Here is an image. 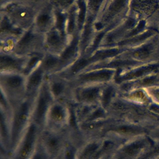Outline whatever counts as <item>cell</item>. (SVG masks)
I'll list each match as a JSON object with an SVG mask.
<instances>
[{
  "label": "cell",
  "mask_w": 159,
  "mask_h": 159,
  "mask_svg": "<svg viewBox=\"0 0 159 159\" xmlns=\"http://www.w3.org/2000/svg\"><path fill=\"white\" fill-rule=\"evenodd\" d=\"M36 95L26 96L13 108L11 116L10 137V151L12 153L16 148L26 129L32 121L34 103Z\"/></svg>",
  "instance_id": "cell-1"
},
{
  "label": "cell",
  "mask_w": 159,
  "mask_h": 159,
  "mask_svg": "<svg viewBox=\"0 0 159 159\" xmlns=\"http://www.w3.org/2000/svg\"><path fill=\"white\" fill-rule=\"evenodd\" d=\"M1 92L13 108L27 96V75L21 72L1 71Z\"/></svg>",
  "instance_id": "cell-2"
},
{
  "label": "cell",
  "mask_w": 159,
  "mask_h": 159,
  "mask_svg": "<svg viewBox=\"0 0 159 159\" xmlns=\"http://www.w3.org/2000/svg\"><path fill=\"white\" fill-rule=\"evenodd\" d=\"M72 115L71 104L63 101H53L47 113L44 129L68 130L71 127Z\"/></svg>",
  "instance_id": "cell-3"
},
{
  "label": "cell",
  "mask_w": 159,
  "mask_h": 159,
  "mask_svg": "<svg viewBox=\"0 0 159 159\" xmlns=\"http://www.w3.org/2000/svg\"><path fill=\"white\" fill-rule=\"evenodd\" d=\"M147 134L125 140L110 159H139L153 143Z\"/></svg>",
  "instance_id": "cell-4"
},
{
  "label": "cell",
  "mask_w": 159,
  "mask_h": 159,
  "mask_svg": "<svg viewBox=\"0 0 159 159\" xmlns=\"http://www.w3.org/2000/svg\"><path fill=\"white\" fill-rule=\"evenodd\" d=\"M66 131L49 129L41 131L39 145L51 159H60L67 140Z\"/></svg>",
  "instance_id": "cell-5"
},
{
  "label": "cell",
  "mask_w": 159,
  "mask_h": 159,
  "mask_svg": "<svg viewBox=\"0 0 159 159\" xmlns=\"http://www.w3.org/2000/svg\"><path fill=\"white\" fill-rule=\"evenodd\" d=\"M43 129L32 121L26 129L21 140L13 153V159H30L39 144Z\"/></svg>",
  "instance_id": "cell-6"
},
{
  "label": "cell",
  "mask_w": 159,
  "mask_h": 159,
  "mask_svg": "<svg viewBox=\"0 0 159 159\" xmlns=\"http://www.w3.org/2000/svg\"><path fill=\"white\" fill-rule=\"evenodd\" d=\"M47 85L54 101H63L72 104L74 86L70 80L59 74L47 75Z\"/></svg>",
  "instance_id": "cell-7"
},
{
  "label": "cell",
  "mask_w": 159,
  "mask_h": 159,
  "mask_svg": "<svg viewBox=\"0 0 159 159\" xmlns=\"http://www.w3.org/2000/svg\"><path fill=\"white\" fill-rule=\"evenodd\" d=\"M54 101L45 81L35 96L34 103L32 121L42 129L44 126L47 113L51 103Z\"/></svg>",
  "instance_id": "cell-8"
},
{
  "label": "cell",
  "mask_w": 159,
  "mask_h": 159,
  "mask_svg": "<svg viewBox=\"0 0 159 159\" xmlns=\"http://www.w3.org/2000/svg\"><path fill=\"white\" fill-rule=\"evenodd\" d=\"M132 0H108L104 8L105 22L114 27L130 11Z\"/></svg>",
  "instance_id": "cell-9"
},
{
  "label": "cell",
  "mask_w": 159,
  "mask_h": 159,
  "mask_svg": "<svg viewBox=\"0 0 159 159\" xmlns=\"http://www.w3.org/2000/svg\"><path fill=\"white\" fill-rule=\"evenodd\" d=\"M100 87L96 84L74 86L72 104L98 105L101 94Z\"/></svg>",
  "instance_id": "cell-10"
},
{
  "label": "cell",
  "mask_w": 159,
  "mask_h": 159,
  "mask_svg": "<svg viewBox=\"0 0 159 159\" xmlns=\"http://www.w3.org/2000/svg\"><path fill=\"white\" fill-rule=\"evenodd\" d=\"M29 57H21L14 53L1 52V71L23 73Z\"/></svg>",
  "instance_id": "cell-11"
},
{
  "label": "cell",
  "mask_w": 159,
  "mask_h": 159,
  "mask_svg": "<svg viewBox=\"0 0 159 159\" xmlns=\"http://www.w3.org/2000/svg\"><path fill=\"white\" fill-rule=\"evenodd\" d=\"M47 75L39 66L27 75V96L36 95L46 79Z\"/></svg>",
  "instance_id": "cell-12"
},
{
  "label": "cell",
  "mask_w": 159,
  "mask_h": 159,
  "mask_svg": "<svg viewBox=\"0 0 159 159\" xmlns=\"http://www.w3.org/2000/svg\"><path fill=\"white\" fill-rule=\"evenodd\" d=\"M102 137L87 138V141L79 148L78 159H94L100 150Z\"/></svg>",
  "instance_id": "cell-13"
},
{
  "label": "cell",
  "mask_w": 159,
  "mask_h": 159,
  "mask_svg": "<svg viewBox=\"0 0 159 159\" xmlns=\"http://www.w3.org/2000/svg\"><path fill=\"white\" fill-rule=\"evenodd\" d=\"M41 67L47 75L59 73L62 70L59 56L45 53L41 62Z\"/></svg>",
  "instance_id": "cell-14"
},
{
  "label": "cell",
  "mask_w": 159,
  "mask_h": 159,
  "mask_svg": "<svg viewBox=\"0 0 159 159\" xmlns=\"http://www.w3.org/2000/svg\"><path fill=\"white\" fill-rule=\"evenodd\" d=\"M78 149L74 142L67 140L59 159H78Z\"/></svg>",
  "instance_id": "cell-15"
},
{
  "label": "cell",
  "mask_w": 159,
  "mask_h": 159,
  "mask_svg": "<svg viewBox=\"0 0 159 159\" xmlns=\"http://www.w3.org/2000/svg\"><path fill=\"white\" fill-rule=\"evenodd\" d=\"M159 156V142H153L139 159H153Z\"/></svg>",
  "instance_id": "cell-16"
},
{
  "label": "cell",
  "mask_w": 159,
  "mask_h": 159,
  "mask_svg": "<svg viewBox=\"0 0 159 159\" xmlns=\"http://www.w3.org/2000/svg\"><path fill=\"white\" fill-rule=\"evenodd\" d=\"M30 159H52L38 144L34 153Z\"/></svg>",
  "instance_id": "cell-17"
},
{
  "label": "cell",
  "mask_w": 159,
  "mask_h": 159,
  "mask_svg": "<svg viewBox=\"0 0 159 159\" xmlns=\"http://www.w3.org/2000/svg\"><path fill=\"white\" fill-rule=\"evenodd\" d=\"M147 135L153 142H159V127L152 128L149 131Z\"/></svg>",
  "instance_id": "cell-18"
},
{
  "label": "cell",
  "mask_w": 159,
  "mask_h": 159,
  "mask_svg": "<svg viewBox=\"0 0 159 159\" xmlns=\"http://www.w3.org/2000/svg\"><path fill=\"white\" fill-rule=\"evenodd\" d=\"M155 159H159V156H158V157H157V158H155Z\"/></svg>",
  "instance_id": "cell-19"
},
{
  "label": "cell",
  "mask_w": 159,
  "mask_h": 159,
  "mask_svg": "<svg viewBox=\"0 0 159 159\" xmlns=\"http://www.w3.org/2000/svg\"></svg>",
  "instance_id": "cell-20"
},
{
  "label": "cell",
  "mask_w": 159,
  "mask_h": 159,
  "mask_svg": "<svg viewBox=\"0 0 159 159\" xmlns=\"http://www.w3.org/2000/svg\"></svg>",
  "instance_id": "cell-21"
}]
</instances>
